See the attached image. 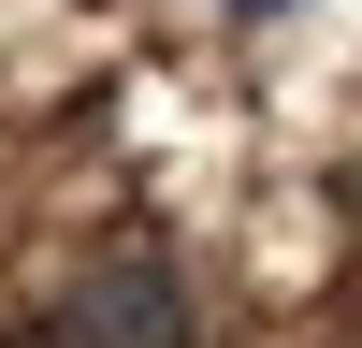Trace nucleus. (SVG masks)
Wrapping results in <instances>:
<instances>
[{"label": "nucleus", "mask_w": 362, "mask_h": 348, "mask_svg": "<svg viewBox=\"0 0 362 348\" xmlns=\"http://www.w3.org/2000/svg\"><path fill=\"white\" fill-rule=\"evenodd\" d=\"M218 15H232V29H276V15H290V0H218Z\"/></svg>", "instance_id": "nucleus-2"}, {"label": "nucleus", "mask_w": 362, "mask_h": 348, "mask_svg": "<svg viewBox=\"0 0 362 348\" xmlns=\"http://www.w3.org/2000/svg\"><path fill=\"white\" fill-rule=\"evenodd\" d=\"M44 348H189V276L160 247H102L73 290H58Z\"/></svg>", "instance_id": "nucleus-1"}]
</instances>
